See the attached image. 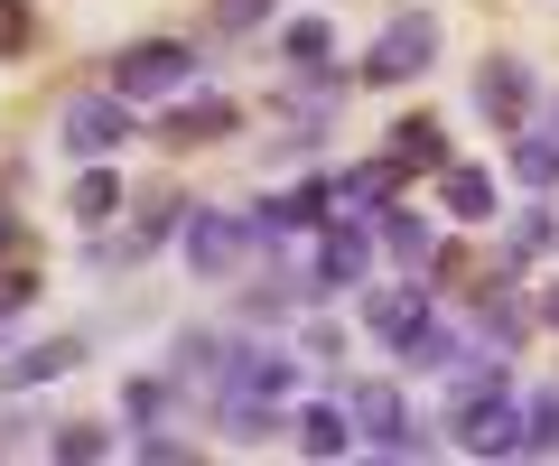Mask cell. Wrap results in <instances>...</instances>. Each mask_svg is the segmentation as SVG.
<instances>
[{"label":"cell","instance_id":"e0dca14e","mask_svg":"<svg viewBox=\"0 0 559 466\" xmlns=\"http://www.w3.org/2000/svg\"><path fill=\"white\" fill-rule=\"evenodd\" d=\"M382 243H392L401 271H429V262H439V224L411 215V205H392V215H382Z\"/></svg>","mask_w":559,"mask_h":466},{"label":"cell","instance_id":"ba28073f","mask_svg":"<svg viewBox=\"0 0 559 466\" xmlns=\"http://www.w3.org/2000/svg\"><path fill=\"white\" fill-rule=\"evenodd\" d=\"M326 215H336V187H326V178H299V187H280V196L252 215V243H289V234H318Z\"/></svg>","mask_w":559,"mask_h":466},{"label":"cell","instance_id":"cb8c5ba5","mask_svg":"<svg viewBox=\"0 0 559 466\" xmlns=\"http://www.w3.org/2000/svg\"><path fill=\"white\" fill-rule=\"evenodd\" d=\"M513 178L522 187H559V131H522L513 141Z\"/></svg>","mask_w":559,"mask_h":466},{"label":"cell","instance_id":"44dd1931","mask_svg":"<svg viewBox=\"0 0 559 466\" xmlns=\"http://www.w3.org/2000/svg\"><path fill=\"white\" fill-rule=\"evenodd\" d=\"M224 365H234V345H224V336H205V326L178 336V383H224Z\"/></svg>","mask_w":559,"mask_h":466},{"label":"cell","instance_id":"3957f363","mask_svg":"<svg viewBox=\"0 0 559 466\" xmlns=\"http://www.w3.org/2000/svg\"><path fill=\"white\" fill-rule=\"evenodd\" d=\"M429 65H439V20H429V10H401V20L364 47L355 84H411V75H429Z\"/></svg>","mask_w":559,"mask_h":466},{"label":"cell","instance_id":"4fadbf2b","mask_svg":"<svg viewBox=\"0 0 559 466\" xmlns=\"http://www.w3.org/2000/svg\"><path fill=\"white\" fill-rule=\"evenodd\" d=\"M75 365H84V345H75V336H47V345H28V355H10V365H0V392L57 383V373H75Z\"/></svg>","mask_w":559,"mask_h":466},{"label":"cell","instance_id":"d4e9b609","mask_svg":"<svg viewBox=\"0 0 559 466\" xmlns=\"http://www.w3.org/2000/svg\"><path fill=\"white\" fill-rule=\"evenodd\" d=\"M47 457H66V466H94V457H112V439H103V429L94 420H66V429H47Z\"/></svg>","mask_w":559,"mask_h":466},{"label":"cell","instance_id":"277c9868","mask_svg":"<svg viewBox=\"0 0 559 466\" xmlns=\"http://www.w3.org/2000/svg\"><path fill=\"white\" fill-rule=\"evenodd\" d=\"M364 271H373V234H364V215H345V205H336V215H326L318 224V243H308V299H326V289H355L364 280Z\"/></svg>","mask_w":559,"mask_h":466},{"label":"cell","instance_id":"7c38bea8","mask_svg":"<svg viewBox=\"0 0 559 466\" xmlns=\"http://www.w3.org/2000/svg\"><path fill=\"white\" fill-rule=\"evenodd\" d=\"M457 355H476V345H466L457 326L439 318V308H429V318H419L411 336H401V365H411V373H457Z\"/></svg>","mask_w":559,"mask_h":466},{"label":"cell","instance_id":"8fae6325","mask_svg":"<svg viewBox=\"0 0 559 466\" xmlns=\"http://www.w3.org/2000/svg\"><path fill=\"white\" fill-rule=\"evenodd\" d=\"M401 178H411V168L382 150V159H364V168H345V178H336V205H345V215H382V205L401 196Z\"/></svg>","mask_w":559,"mask_h":466},{"label":"cell","instance_id":"9c48e42d","mask_svg":"<svg viewBox=\"0 0 559 466\" xmlns=\"http://www.w3.org/2000/svg\"><path fill=\"white\" fill-rule=\"evenodd\" d=\"M476 112L503 131H522V112H532V65L522 57H485L476 65Z\"/></svg>","mask_w":559,"mask_h":466},{"label":"cell","instance_id":"ac0fdd59","mask_svg":"<svg viewBox=\"0 0 559 466\" xmlns=\"http://www.w3.org/2000/svg\"><path fill=\"white\" fill-rule=\"evenodd\" d=\"M289 429H299L308 457H345V447H355V420H345V402H308Z\"/></svg>","mask_w":559,"mask_h":466},{"label":"cell","instance_id":"8992f818","mask_svg":"<svg viewBox=\"0 0 559 466\" xmlns=\"http://www.w3.org/2000/svg\"><path fill=\"white\" fill-rule=\"evenodd\" d=\"M178 252H187V271H197V280H234V262L252 252V224H242V215H215V205H187Z\"/></svg>","mask_w":559,"mask_h":466},{"label":"cell","instance_id":"7402d4cb","mask_svg":"<svg viewBox=\"0 0 559 466\" xmlns=\"http://www.w3.org/2000/svg\"><path fill=\"white\" fill-rule=\"evenodd\" d=\"M326 47H336L326 20H289L280 28V65H289V75H326Z\"/></svg>","mask_w":559,"mask_h":466},{"label":"cell","instance_id":"4dcf8cb0","mask_svg":"<svg viewBox=\"0 0 559 466\" xmlns=\"http://www.w3.org/2000/svg\"><path fill=\"white\" fill-rule=\"evenodd\" d=\"M159 402H168V383H131V392H121V410H131V420H159Z\"/></svg>","mask_w":559,"mask_h":466},{"label":"cell","instance_id":"7a4b0ae2","mask_svg":"<svg viewBox=\"0 0 559 466\" xmlns=\"http://www.w3.org/2000/svg\"><path fill=\"white\" fill-rule=\"evenodd\" d=\"M448 429H457L466 457H522V402H513V383L457 392V402H448Z\"/></svg>","mask_w":559,"mask_h":466},{"label":"cell","instance_id":"f1b7e54d","mask_svg":"<svg viewBox=\"0 0 559 466\" xmlns=\"http://www.w3.org/2000/svg\"><path fill=\"white\" fill-rule=\"evenodd\" d=\"M140 457H150V466H178V457H197V447H187V439H168V429H140Z\"/></svg>","mask_w":559,"mask_h":466},{"label":"cell","instance_id":"2e32d148","mask_svg":"<svg viewBox=\"0 0 559 466\" xmlns=\"http://www.w3.org/2000/svg\"><path fill=\"white\" fill-rule=\"evenodd\" d=\"M522 336H532V308L513 299V280H503V289H485V299H476V345H495V355H513Z\"/></svg>","mask_w":559,"mask_h":466},{"label":"cell","instance_id":"5b68a950","mask_svg":"<svg viewBox=\"0 0 559 466\" xmlns=\"http://www.w3.org/2000/svg\"><path fill=\"white\" fill-rule=\"evenodd\" d=\"M197 75V47L187 38H140L112 57V94L121 103H150V94H178V84Z\"/></svg>","mask_w":559,"mask_h":466},{"label":"cell","instance_id":"9a60e30c","mask_svg":"<svg viewBox=\"0 0 559 466\" xmlns=\"http://www.w3.org/2000/svg\"><path fill=\"white\" fill-rule=\"evenodd\" d=\"M224 131H234V103L205 94V103H178V112H168L159 141H168V150H205V141H224Z\"/></svg>","mask_w":559,"mask_h":466},{"label":"cell","instance_id":"ffe728a7","mask_svg":"<svg viewBox=\"0 0 559 466\" xmlns=\"http://www.w3.org/2000/svg\"><path fill=\"white\" fill-rule=\"evenodd\" d=\"M448 215L457 224H495V178L466 168V159H448Z\"/></svg>","mask_w":559,"mask_h":466},{"label":"cell","instance_id":"30bf717a","mask_svg":"<svg viewBox=\"0 0 559 466\" xmlns=\"http://www.w3.org/2000/svg\"><path fill=\"white\" fill-rule=\"evenodd\" d=\"M419 318H429V271H411L401 289H373V299H364V326H373L382 345H401Z\"/></svg>","mask_w":559,"mask_h":466},{"label":"cell","instance_id":"d6a6232c","mask_svg":"<svg viewBox=\"0 0 559 466\" xmlns=\"http://www.w3.org/2000/svg\"><path fill=\"white\" fill-rule=\"evenodd\" d=\"M540 318H550V326H559V280H550V299H540Z\"/></svg>","mask_w":559,"mask_h":466},{"label":"cell","instance_id":"f546056e","mask_svg":"<svg viewBox=\"0 0 559 466\" xmlns=\"http://www.w3.org/2000/svg\"><path fill=\"white\" fill-rule=\"evenodd\" d=\"M28 299H38V271L10 262V271H0V318H10V308H28Z\"/></svg>","mask_w":559,"mask_h":466},{"label":"cell","instance_id":"5bb4252c","mask_svg":"<svg viewBox=\"0 0 559 466\" xmlns=\"http://www.w3.org/2000/svg\"><path fill=\"white\" fill-rule=\"evenodd\" d=\"M178 224H187V196H159V205H150V215L131 224V234H121V243H103L94 262H150V252H159L168 234H178Z\"/></svg>","mask_w":559,"mask_h":466},{"label":"cell","instance_id":"484cf974","mask_svg":"<svg viewBox=\"0 0 559 466\" xmlns=\"http://www.w3.org/2000/svg\"><path fill=\"white\" fill-rule=\"evenodd\" d=\"M550 447H559V392H540L522 410V457H550Z\"/></svg>","mask_w":559,"mask_h":466},{"label":"cell","instance_id":"1f68e13d","mask_svg":"<svg viewBox=\"0 0 559 466\" xmlns=\"http://www.w3.org/2000/svg\"><path fill=\"white\" fill-rule=\"evenodd\" d=\"M0 252H20V215L10 205H0Z\"/></svg>","mask_w":559,"mask_h":466},{"label":"cell","instance_id":"603a6c76","mask_svg":"<svg viewBox=\"0 0 559 466\" xmlns=\"http://www.w3.org/2000/svg\"><path fill=\"white\" fill-rule=\"evenodd\" d=\"M66 205H75V224H112L121 215V178H112V168H84Z\"/></svg>","mask_w":559,"mask_h":466},{"label":"cell","instance_id":"83f0119b","mask_svg":"<svg viewBox=\"0 0 559 466\" xmlns=\"http://www.w3.org/2000/svg\"><path fill=\"white\" fill-rule=\"evenodd\" d=\"M271 10H280V0H215L205 20H215L224 38H242V28H261V20H271Z\"/></svg>","mask_w":559,"mask_h":466},{"label":"cell","instance_id":"6da1fadb","mask_svg":"<svg viewBox=\"0 0 559 466\" xmlns=\"http://www.w3.org/2000/svg\"><path fill=\"white\" fill-rule=\"evenodd\" d=\"M289 383H299V365H289V355H280V345H261V355H234V365H224V429H234L242 447H261L280 429V402H289Z\"/></svg>","mask_w":559,"mask_h":466},{"label":"cell","instance_id":"52a82bcc","mask_svg":"<svg viewBox=\"0 0 559 466\" xmlns=\"http://www.w3.org/2000/svg\"><path fill=\"white\" fill-rule=\"evenodd\" d=\"M57 141L75 150V159H112V150L131 141V103H121V94H75L57 112Z\"/></svg>","mask_w":559,"mask_h":466},{"label":"cell","instance_id":"d6986e66","mask_svg":"<svg viewBox=\"0 0 559 466\" xmlns=\"http://www.w3.org/2000/svg\"><path fill=\"white\" fill-rule=\"evenodd\" d=\"M392 159L401 168H448V131L429 122V112H401L392 122Z\"/></svg>","mask_w":559,"mask_h":466},{"label":"cell","instance_id":"4316f807","mask_svg":"<svg viewBox=\"0 0 559 466\" xmlns=\"http://www.w3.org/2000/svg\"><path fill=\"white\" fill-rule=\"evenodd\" d=\"M0 57H38V10L28 0H0Z\"/></svg>","mask_w":559,"mask_h":466}]
</instances>
